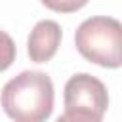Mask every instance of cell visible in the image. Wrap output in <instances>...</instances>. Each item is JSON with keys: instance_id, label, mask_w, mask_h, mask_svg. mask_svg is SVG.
Instances as JSON below:
<instances>
[{"instance_id": "cell-1", "label": "cell", "mask_w": 122, "mask_h": 122, "mask_svg": "<svg viewBox=\"0 0 122 122\" xmlns=\"http://www.w3.org/2000/svg\"><path fill=\"white\" fill-rule=\"evenodd\" d=\"M4 112L15 122H42L53 111V84L40 71H25L2 90Z\"/></svg>"}, {"instance_id": "cell-2", "label": "cell", "mask_w": 122, "mask_h": 122, "mask_svg": "<svg viewBox=\"0 0 122 122\" xmlns=\"http://www.w3.org/2000/svg\"><path fill=\"white\" fill-rule=\"evenodd\" d=\"M76 50L84 59L107 69L122 67V23L112 17H90L74 34Z\"/></svg>"}, {"instance_id": "cell-3", "label": "cell", "mask_w": 122, "mask_h": 122, "mask_svg": "<svg viewBox=\"0 0 122 122\" xmlns=\"http://www.w3.org/2000/svg\"><path fill=\"white\" fill-rule=\"evenodd\" d=\"M65 112L59 122H99L109 107V93L101 80L80 72L65 84Z\"/></svg>"}, {"instance_id": "cell-4", "label": "cell", "mask_w": 122, "mask_h": 122, "mask_svg": "<svg viewBox=\"0 0 122 122\" xmlns=\"http://www.w3.org/2000/svg\"><path fill=\"white\" fill-rule=\"evenodd\" d=\"M59 44H61V27L51 19L38 21L30 30L29 42H27V51L30 61L34 63L50 61L55 55Z\"/></svg>"}, {"instance_id": "cell-5", "label": "cell", "mask_w": 122, "mask_h": 122, "mask_svg": "<svg viewBox=\"0 0 122 122\" xmlns=\"http://www.w3.org/2000/svg\"><path fill=\"white\" fill-rule=\"evenodd\" d=\"M15 44L11 40V36L4 30H0V72L6 71L13 61H15Z\"/></svg>"}, {"instance_id": "cell-6", "label": "cell", "mask_w": 122, "mask_h": 122, "mask_svg": "<svg viewBox=\"0 0 122 122\" xmlns=\"http://www.w3.org/2000/svg\"><path fill=\"white\" fill-rule=\"evenodd\" d=\"M40 2L57 13H72L88 4V0H40Z\"/></svg>"}]
</instances>
